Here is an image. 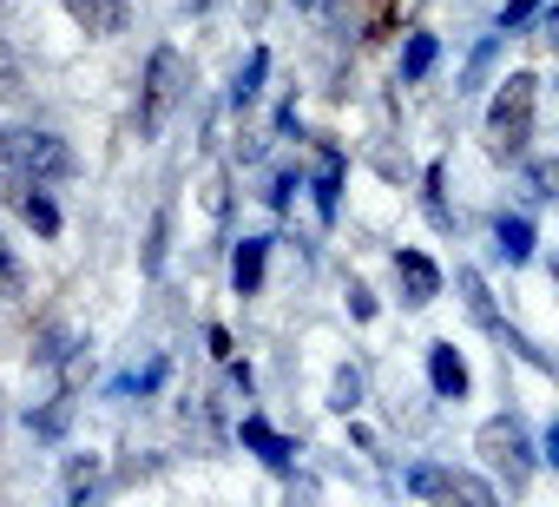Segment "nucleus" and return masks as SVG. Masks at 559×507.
I'll use <instances>...</instances> for the list:
<instances>
[{
  "label": "nucleus",
  "mask_w": 559,
  "mask_h": 507,
  "mask_svg": "<svg viewBox=\"0 0 559 507\" xmlns=\"http://www.w3.org/2000/svg\"><path fill=\"white\" fill-rule=\"evenodd\" d=\"M67 14L80 21L86 40H112V34H126V21H132L126 0H67Z\"/></svg>",
  "instance_id": "nucleus-10"
},
{
  "label": "nucleus",
  "mask_w": 559,
  "mask_h": 507,
  "mask_svg": "<svg viewBox=\"0 0 559 507\" xmlns=\"http://www.w3.org/2000/svg\"><path fill=\"white\" fill-rule=\"evenodd\" d=\"M297 191H304V178H297V172H276V178H270V191H263V204H270V211H290V198H297Z\"/></svg>",
  "instance_id": "nucleus-25"
},
{
  "label": "nucleus",
  "mask_w": 559,
  "mask_h": 507,
  "mask_svg": "<svg viewBox=\"0 0 559 507\" xmlns=\"http://www.w3.org/2000/svg\"><path fill=\"white\" fill-rule=\"evenodd\" d=\"M395 284H402V304H408V310H428V304L441 297V264L428 258V250L402 244V250H395Z\"/></svg>",
  "instance_id": "nucleus-6"
},
{
  "label": "nucleus",
  "mask_w": 559,
  "mask_h": 507,
  "mask_svg": "<svg viewBox=\"0 0 559 507\" xmlns=\"http://www.w3.org/2000/svg\"><path fill=\"white\" fill-rule=\"evenodd\" d=\"M533 106H539V80L533 73H507L487 99V139H493V158H526L533 145Z\"/></svg>",
  "instance_id": "nucleus-1"
},
{
  "label": "nucleus",
  "mask_w": 559,
  "mask_h": 507,
  "mask_svg": "<svg viewBox=\"0 0 559 507\" xmlns=\"http://www.w3.org/2000/svg\"><path fill=\"white\" fill-rule=\"evenodd\" d=\"M539 8H546V0H507V8H500V34L533 27V21H539Z\"/></svg>",
  "instance_id": "nucleus-24"
},
{
  "label": "nucleus",
  "mask_w": 559,
  "mask_h": 507,
  "mask_svg": "<svg viewBox=\"0 0 559 507\" xmlns=\"http://www.w3.org/2000/svg\"><path fill=\"white\" fill-rule=\"evenodd\" d=\"M27 86H21V67H14V54L0 47V99H21Z\"/></svg>",
  "instance_id": "nucleus-27"
},
{
  "label": "nucleus",
  "mask_w": 559,
  "mask_h": 507,
  "mask_svg": "<svg viewBox=\"0 0 559 507\" xmlns=\"http://www.w3.org/2000/svg\"><path fill=\"white\" fill-rule=\"evenodd\" d=\"M330 409H336V415H356V409H362V369H356V363H343V369L330 376Z\"/></svg>",
  "instance_id": "nucleus-18"
},
{
  "label": "nucleus",
  "mask_w": 559,
  "mask_h": 507,
  "mask_svg": "<svg viewBox=\"0 0 559 507\" xmlns=\"http://www.w3.org/2000/svg\"><path fill=\"white\" fill-rule=\"evenodd\" d=\"M441 185H448V172L428 165V178H421L428 198H421V204H428V224H435V231H454V211H448V191H441Z\"/></svg>",
  "instance_id": "nucleus-19"
},
{
  "label": "nucleus",
  "mask_w": 559,
  "mask_h": 507,
  "mask_svg": "<svg viewBox=\"0 0 559 507\" xmlns=\"http://www.w3.org/2000/svg\"><path fill=\"white\" fill-rule=\"evenodd\" d=\"M493 54H500V34H487V40L474 47V60H467V86H461V93H474V86L487 80V67H493Z\"/></svg>",
  "instance_id": "nucleus-26"
},
{
  "label": "nucleus",
  "mask_w": 559,
  "mask_h": 507,
  "mask_svg": "<svg viewBox=\"0 0 559 507\" xmlns=\"http://www.w3.org/2000/svg\"><path fill=\"white\" fill-rule=\"evenodd\" d=\"M474 448H480V461L507 481V494H526L539 455H533V435H526V422H520L513 409H507V415H487L480 435H474Z\"/></svg>",
  "instance_id": "nucleus-3"
},
{
  "label": "nucleus",
  "mask_w": 559,
  "mask_h": 507,
  "mask_svg": "<svg viewBox=\"0 0 559 507\" xmlns=\"http://www.w3.org/2000/svg\"><path fill=\"white\" fill-rule=\"evenodd\" d=\"M349 317H356V323L376 317V291H369V284H349Z\"/></svg>",
  "instance_id": "nucleus-29"
},
{
  "label": "nucleus",
  "mask_w": 559,
  "mask_h": 507,
  "mask_svg": "<svg viewBox=\"0 0 559 507\" xmlns=\"http://www.w3.org/2000/svg\"><path fill=\"white\" fill-rule=\"evenodd\" d=\"M224 369H230V382H237V389H243V396H250V389H257V376H250V363H237V356H230V363H224Z\"/></svg>",
  "instance_id": "nucleus-33"
},
{
  "label": "nucleus",
  "mask_w": 559,
  "mask_h": 507,
  "mask_svg": "<svg viewBox=\"0 0 559 507\" xmlns=\"http://www.w3.org/2000/svg\"><path fill=\"white\" fill-rule=\"evenodd\" d=\"M263 264H270V237H243L230 250V291L237 297H257L263 291Z\"/></svg>",
  "instance_id": "nucleus-11"
},
{
  "label": "nucleus",
  "mask_w": 559,
  "mask_h": 507,
  "mask_svg": "<svg viewBox=\"0 0 559 507\" xmlns=\"http://www.w3.org/2000/svg\"><path fill=\"white\" fill-rule=\"evenodd\" d=\"M546 461H552V468H559V415H552V422H546Z\"/></svg>",
  "instance_id": "nucleus-34"
},
{
  "label": "nucleus",
  "mask_w": 559,
  "mask_h": 507,
  "mask_svg": "<svg viewBox=\"0 0 559 507\" xmlns=\"http://www.w3.org/2000/svg\"><path fill=\"white\" fill-rule=\"evenodd\" d=\"M533 244H539V237H533V217H520V211H513V217H507V211L493 217V250H500L507 264H533Z\"/></svg>",
  "instance_id": "nucleus-14"
},
{
  "label": "nucleus",
  "mask_w": 559,
  "mask_h": 507,
  "mask_svg": "<svg viewBox=\"0 0 559 507\" xmlns=\"http://www.w3.org/2000/svg\"><path fill=\"white\" fill-rule=\"evenodd\" d=\"M435 67H441V40L435 34H408L402 40V86H421Z\"/></svg>",
  "instance_id": "nucleus-15"
},
{
  "label": "nucleus",
  "mask_w": 559,
  "mask_h": 507,
  "mask_svg": "<svg viewBox=\"0 0 559 507\" xmlns=\"http://www.w3.org/2000/svg\"><path fill=\"white\" fill-rule=\"evenodd\" d=\"M27 291V271H21V258H14V244L0 237V297H21Z\"/></svg>",
  "instance_id": "nucleus-23"
},
{
  "label": "nucleus",
  "mask_w": 559,
  "mask_h": 507,
  "mask_svg": "<svg viewBox=\"0 0 559 507\" xmlns=\"http://www.w3.org/2000/svg\"><path fill=\"white\" fill-rule=\"evenodd\" d=\"M263 80H270V47H250V60H243V67H237V80H230V106H237V113H243V106H257Z\"/></svg>",
  "instance_id": "nucleus-16"
},
{
  "label": "nucleus",
  "mask_w": 559,
  "mask_h": 507,
  "mask_svg": "<svg viewBox=\"0 0 559 507\" xmlns=\"http://www.w3.org/2000/svg\"><path fill=\"white\" fill-rule=\"evenodd\" d=\"M520 172H526V198H539V204H559V158H520Z\"/></svg>",
  "instance_id": "nucleus-17"
},
{
  "label": "nucleus",
  "mask_w": 559,
  "mask_h": 507,
  "mask_svg": "<svg viewBox=\"0 0 559 507\" xmlns=\"http://www.w3.org/2000/svg\"><path fill=\"white\" fill-rule=\"evenodd\" d=\"M402 487L421 494V500H474V507L493 500V481H480V474H467V468H448V461H415V468L402 474Z\"/></svg>",
  "instance_id": "nucleus-5"
},
{
  "label": "nucleus",
  "mask_w": 559,
  "mask_h": 507,
  "mask_svg": "<svg viewBox=\"0 0 559 507\" xmlns=\"http://www.w3.org/2000/svg\"><path fill=\"white\" fill-rule=\"evenodd\" d=\"M539 34H546V40L559 47V0H552V8H539Z\"/></svg>",
  "instance_id": "nucleus-32"
},
{
  "label": "nucleus",
  "mask_w": 559,
  "mask_h": 507,
  "mask_svg": "<svg viewBox=\"0 0 559 507\" xmlns=\"http://www.w3.org/2000/svg\"><path fill=\"white\" fill-rule=\"evenodd\" d=\"M276 139H304V119H297V99L276 106Z\"/></svg>",
  "instance_id": "nucleus-30"
},
{
  "label": "nucleus",
  "mask_w": 559,
  "mask_h": 507,
  "mask_svg": "<svg viewBox=\"0 0 559 507\" xmlns=\"http://www.w3.org/2000/svg\"><path fill=\"white\" fill-rule=\"evenodd\" d=\"M185 86H191L185 54H178V47H152V60H145V86H139V139H158V126L171 119V106L185 99Z\"/></svg>",
  "instance_id": "nucleus-4"
},
{
  "label": "nucleus",
  "mask_w": 559,
  "mask_h": 507,
  "mask_svg": "<svg viewBox=\"0 0 559 507\" xmlns=\"http://www.w3.org/2000/svg\"><path fill=\"white\" fill-rule=\"evenodd\" d=\"M165 237H171V204L152 217V237H145V278H158V271H165Z\"/></svg>",
  "instance_id": "nucleus-22"
},
{
  "label": "nucleus",
  "mask_w": 559,
  "mask_h": 507,
  "mask_svg": "<svg viewBox=\"0 0 559 507\" xmlns=\"http://www.w3.org/2000/svg\"><path fill=\"white\" fill-rule=\"evenodd\" d=\"M0 165H14L21 178H40V185H67L80 172L73 145L60 132H40V126H8L0 132Z\"/></svg>",
  "instance_id": "nucleus-2"
},
{
  "label": "nucleus",
  "mask_w": 559,
  "mask_h": 507,
  "mask_svg": "<svg viewBox=\"0 0 559 507\" xmlns=\"http://www.w3.org/2000/svg\"><path fill=\"white\" fill-rule=\"evenodd\" d=\"M428 389L441 402H467V356L454 343H428Z\"/></svg>",
  "instance_id": "nucleus-9"
},
{
  "label": "nucleus",
  "mask_w": 559,
  "mask_h": 507,
  "mask_svg": "<svg viewBox=\"0 0 559 507\" xmlns=\"http://www.w3.org/2000/svg\"><path fill=\"white\" fill-rule=\"evenodd\" d=\"M67 422H73V402H67V396H60V402H47V409H27V428H34V435H47V441H53V435H67Z\"/></svg>",
  "instance_id": "nucleus-20"
},
{
  "label": "nucleus",
  "mask_w": 559,
  "mask_h": 507,
  "mask_svg": "<svg viewBox=\"0 0 559 507\" xmlns=\"http://www.w3.org/2000/svg\"><path fill=\"white\" fill-rule=\"evenodd\" d=\"M237 441H243L270 474H297V441H290V435H276L263 415H243V422H237Z\"/></svg>",
  "instance_id": "nucleus-7"
},
{
  "label": "nucleus",
  "mask_w": 559,
  "mask_h": 507,
  "mask_svg": "<svg viewBox=\"0 0 559 507\" xmlns=\"http://www.w3.org/2000/svg\"><path fill=\"white\" fill-rule=\"evenodd\" d=\"M310 198H317V217L336 224V211H343V152L336 145H323V165L310 178Z\"/></svg>",
  "instance_id": "nucleus-12"
},
{
  "label": "nucleus",
  "mask_w": 559,
  "mask_h": 507,
  "mask_svg": "<svg viewBox=\"0 0 559 507\" xmlns=\"http://www.w3.org/2000/svg\"><path fill=\"white\" fill-rule=\"evenodd\" d=\"M14 191H21V217H27V224H34L40 237H60V224H67V217H60V204H53V191H47L40 178H21Z\"/></svg>",
  "instance_id": "nucleus-13"
},
{
  "label": "nucleus",
  "mask_w": 559,
  "mask_h": 507,
  "mask_svg": "<svg viewBox=\"0 0 559 507\" xmlns=\"http://www.w3.org/2000/svg\"><path fill=\"white\" fill-rule=\"evenodd\" d=\"M158 382H165V356H158V363H145V369H139V376H126V382H119V389H139V396H152V389H158Z\"/></svg>",
  "instance_id": "nucleus-28"
},
{
  "label": "nucleus",
  "mask_w": 559,
  "mask_h": 507,
  "mask_svg": "<svg viewBox=\"0 0 559 507\" xmlns=\"http://www.w3.org/2000/svg\"><path fill=\"white\" fill-rule=\"evenodd\" d=\"M93 487H99V461H93V455H73V461H67V494H73V500H93Z\"/></svg>",
  "instance_id": "nucleus-21"
},
{
  "label": "nucleus",
  "mask_w": 559,
  "mask_h": 507,
  "mask_svg": "<svg viewBox=\"0 0 559 507\" xmlns=\"http://www.w3.org/2000/svg\"><path fill=\"white\" fill-rule=\"evenodd\" d=\"M204 343H211V356H217V363H230V356H237V350H230V330H224V323H211V330H204Z\"/></svg>",
  "instance_id": "nucleus-31"
},
{
  "label": "nucleus",
  "mask_w": 559,
  "mask_h": 507,
  "mask_svg": "<svg viewBox=\"0 0 559 507\" xmlns=\"http://www.w3.org/2000/svg\"><path fill=\"white\" fill-rule=\"evenodd\" d=\"M297 8H317V0H297Z\"/></svg>",
  "instance_id": "nucleus-36"
},
{
  "label": "nucleus",
  "mask_w": 559,
  "mask_h": 507,
  "mask_svg": "<svg viewBox=\"0 0 559 507\" xmlns=\"http://www.w3.org/2000/svg\"><path fill=\"white\" fill-rule=\"evenodd\" d=\"M185 8H191V14H204V8H211V0H185Z\"/></svg>",
  "instance_id": "nucleus-35"
},
{
  "label": "nucleus",
  "mask_w": 559,
  "mask_h": 507,
  "mask_svg": "<svg viewBox=\"0 0 559 507\" xmlns=\"http://www.w3.org/2000/svg\"><path fill=\"white\" fill-rule=\"evenodd\" d=\"M0 8H8V0H0Z\"/></svg>",
  "instance_id": "nucleus-37"
},
{
  "label": "nucleus",
  "mask_w": 559,
  "mask_h": 507,
  "mask_svg": "<svg viewBox=\"0 0 559 507\" xmlns=\"http://www.w3.org/2000/svg\"><path fill=\"white\" fill-rule=\"evenodd\" d=\"M454 284H461V297H467V317H474L487 337H500L507 350H520V356H533V363H539V350H526V343L500 323V310H493V297H487V278H480V271H467V264H461V271H454Z\"/></svg>",
  "instance_id": "nucleus-8"
}]
</instances>
